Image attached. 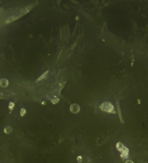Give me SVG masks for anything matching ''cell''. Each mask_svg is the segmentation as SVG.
Returning <instances> with one entry per match:
<instances>
[{"label": "cell", "instance_id": "cell-1", "mask_svg": "<svg viewBox=\"0 0 148 163\" xmlns=\"http://www.w3.org/2000/svg\"><path fill=\"white\" fill-rule=\"evenodd\" d=\"M101 109L104 112H107V113H113L115 114L116 112L114 111V107H113V104L109 102H105L100 106Z\"/></svg>", "mask_w": 148, "mask_h": 163}, {"label": "cell", "instance_id": "cell-2", "mask_svg": "<svg viewBox=\"0 0 148 163\" xmlns=\"http://www.w3.org/2000/svg\"><path fill=\"white\" fill-rule=\"evenodd\" d=\"M70 112H72L73 114H77V113H78L79 111H80V106H78V104L74 103V104H72V105L70 106Z\"/></svg>", "mask_w": 148, "mask_h": 163}, {"label": "cell", "instance_id": "cell-3", "mask_svg": "<svg viewBox=\"0 0 148 163\" xmlns=\"http://www.w3.org/2000/svg\"><path fill=\"white\" fill-rule=\"evenodd\" d=\"M8 81L6 79H2L0 81V85L2 87H6V86H8Z\"/></svg>", "mask_w": 148, "mask_h": 163}, {"label": "cell", "instance_id": "cell-4", "mask_svg": "<svg viewBox=\"0 0 148 163\" xmlns=\"http://www.w3.org/2000/svg\"><path fill=\"white\" fill-rule=\"evenodd\" d=\"M124 148V146L122 144V142H118L117 144H116V148H117L119 151H122Z\"/></svg>", "mask_w": 148, "mask_h": 163}, {"label": "cell", "instance_id": "cell-5", "mask_svg": "<svg viewBox=\"0 0 148 163\" xmlns=\"http://www.w3.org/2000/svg\"><path fill=\"white\" fill-rule=\"evenodd\" d=\"M116 105H117L118 112V116H119V118H120L121 122L123 123V120H122V114H121V109H120V106H119V103H118V102L116 103Z\"/></svg>", "mask_w": 148, "mask_h": 163}, {"label": "cell", "instance_id": "cell-6", "mask_svg": "<svg viewBox=\"0 0 148 163\" xmlns=\"http://www.w3.org/2000/svg\"><path fill=\"white\" fill-rule=\"evenodd\" d=\"M12 131V128L10 126H6L5 129H4V132L6 134H10L11 133Z\"/></svg>", "mask_w": 148, "mask_h": 163}, {"label": "cell", "instance_id": "cell-7", "mask_svg": "<svg viewBox=\"0 0 148 163\" xmlns=\"http://www.w3.org/2000/svg\"><path fill=\"white\" fill-rule=\"evenodd\" d=\"M49 71H47V72H45V73H44L43 75H42V76H40V77L38 78V81H41V80H42V79H44V77H46V76H47V75H48V73Z\"/></svg>", "mask_w": 148, "mask_h": 163}, {"label": "cell", "instance_id": "cell-8", "mask_svg": "<svg viewBox=\"0 0 148 163\" xmlns=\"http://www.w3.org/2000/svg\"><path fill=\"white\" fill-rule=\"evenodd\" d=\"M59 101V99L58 98H56V97H54V98L51 100V102H52V103H53V104H56V103H58Z\"/></svg>", "mask_w": 148, "mask_h": 163}, {"label": "cell", "instance_id": "cell-9", "mask_svg": "<svg viewBox=\"0 0 148 163\" xmlns=\"http://www.w3.org/2000/svg\"><path fill=\"white\" fill-rule=\"evenodd\" d=\"M25 113H26V110L25 109V108H22L21 109V111H20V114H21V116L23 117L25 114Z\"/></svg>", "mask_w": 148, "mask_h": 163}, {"label": "cell", "instance_id": "cell-10", "mask_svg": "<svg viewBox=\"0 0 148 163\" xmlns=\"http://www.w3.org/2000/svg\"><path fill=\"white\" fill-rule=\"evenodd\" d=\"M125 163H133V162H132L131 160H127V162Z\"/></svg>", "mask_w": 148, "mask_h": 163}, {"label": "cell", "instance_id": "cell-11", "mask_svg": "<svg viewBox=\"0 0 148 163\" xmlns=\"http://www.w3.org/2000/svg\"><path fill=\"white\" fill-rule=\"evenodd\" d=\"M10 108H13V103H10Z\"/></svg>", "mask_w": 148, "mask_h": 163}, {"label": "cell", "instance_id": "cell-12", "mask_svg": "<svg viewBox=\"0 0 148 163\" xmlns=\"http://www.w3.org/2000/svg\"><path fill=\"white\" fill-rule=\"evenodd\" d=\"M79 159H80V161H82V157L81 156H78V161H79Z\"/></svg>", "mask_w": 148, "mask_h": 163}]
</instances>
